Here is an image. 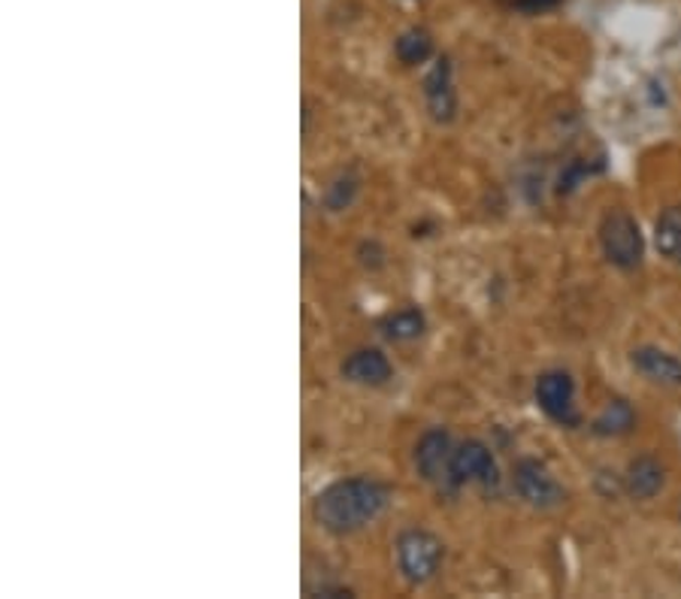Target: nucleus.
<instances>
[{
  "mask_svg": "<svg viewBox=\"0 0 681 599\" xmlns=\"http://www.w3.org/2000/svg\"><path fill=\"white\" fill-rule=\"evenodd\" d=\"M391 500V491L369 475H354L325 488L315 496L313 518L321 530L333 536H349L364 530L379 518Z\"/></svg>",
  "mask_w": 681,
  "mask_h": 599,
  "instance_id": "obj_1",
  "label": "nucleus"
},
{
  "mask_svg": "<svg viewBox=\"0 0 681 599\" xmlns=\"http://www.w3.org/2000/svg\"><path fill=\"white\" fill-rule=\"evenodd\" d=\"M394 557H397V569L407 578L409 585H427L436 578L439 566L446 561V545L439 536L421 527H409L397 536L394 542Z\"/></svg>",
  "mask_w": 681,
  "mask_h": 599,
  "instance_id": "obj_2",
  "label": "nucleus"
},
{
  "mask_svg": "<svg viewBox=\"0 0 681 599\" xmlns=\"http://www.w3.org/2000/svg\"><path fill=\"white\" fill-rule=\"evenodd\" d=\"M600 246H603V255L609 258V263H615L618 270H636L643 263V231H639L636 219L630 212H624V209H612V212L603 215Z\"/></svg>",
  "mask_w": 681,
  "mask_h": 599,
  "instance_id": "obj_3",
  "label": "nucleus"
},
{
  "mask_svg": "<svg viewBox=\"0 0 681 599\" xmlns=\"http://www.w3.org/2000/svg\"><path fill=\"white\" fill-rule=\"evenodd\" d=\"M482 484V488H497L500 469L491 448L479 439H467L455 448L451 457V488L458 491L463 484Z\"/></svg>",
  "mask_w": 681,
  "mask_h": 599,
  "instance_id": "obj_4",
  "label": "nucleus"
},
{
  "mask_svg": "<svg viewBox=\"0 0 681 599\" xmlns=\"http://www.w3.org/2000/svg\"><path fill=\"white\" fill-rule=\"evenodd\" d=\"M451 457H455V443L443 427H433L419 439L415 445V469L424 482L436 484V488H451Z\"/></svg>",
  "mask_w": 681,
  "mask_h": 599,
  "instance_id": "obj_5",
  "label": "nucleus"
},
{
  "mask_svg": "<svg viewBox=\"0 0 681 599\" xmlns=\"http://www.w3.org/2000/svg\"><path fill=\"white\" fill-rule=\"evenodd\" d=\"M512 484L518 496L537 508H554L564 503V488L557 484V479L551 475L545 463L539 460H518L512 469Z\"/></svg>",
  "mask_w": 681,
  "mask_h": 599,
  "instance_id": "obj_6",
  "label": "nucleus"
},
{
  "mask_svg": "<svg viewBox=\"0 0 681 599\" xmlns=\"http://www.w3.org/2000/svg\"><path fill=\"white\" fill-rule=\"evenodd\" d=\"M537 403L551 421L564 427H578L582 421L576 412V381L570 373H561V369L542 373L537 381Z\"/></svg>",
  "mask_w": 681,
  "mask_h": 599,
  "instance_id": "obj_7",
  "label": "nucleus"
},
{
  "mask_svg": "<svg viewBox=\"0 0 681 599\" xmlns=\"http://www.w3.org/2000/svg\"><path fill=\"white\" fill-rule=\"evenodd\" d=\"M424 101H427V113L433 121L448 125L455 121L458 113V94H455V82H451V61L439 58L431 67V73L424 77Z\"/></svg>",
  "mask_w": 681,
  "mask_h": 599,
  "instance_id": "obj_8",
  "label": "nucleus"
},
{
  "mask_svg": "<svg viewBox=\"0 0 681 599\" xmlns=\"http://www.w3.org/2000/svg\"><path fill=\"white\" fill-rule=\"evenodd\" d=\"M394 376L391 361L379 349H357L342 361V378H349L354 385H369L379 388Z\"/></svg>",
  "mask_w": 681,
  "mask_h": 599,
  "instance_id": "obj_9",
  "label": "nucleus"
},
{
  "mask_svg": "<svg viewBox=\"0 0 681 599\" xmlns=\"http://www.w3.org/2000/svg\"><path fill=\"white\" fill-rule=\"evenodd\" d=\"M630 364L636 366V373L645 376L648 381H657V385H681V361L672 357L669 352H660V349H636L630 354Z\"/></svg>",
  "mask_w": 681,
  "mask_h": 599,
  "instance_id": "obj_10",
  "label": "nucleus"
},
{
  "mask_svg": "<svg viewBox=\"0 0 681 599\" xmlns=\"http://www.w3.org/2000/svg\"><path fill=\"white\" fill-rule=\"evenodd\" d=\"M664 488V467L651 455L636 457L627 467V491L636 500H651Z\"/></svg>",
  "mask_w": 681,
  "mask_h": 599,
  "instance_id": "obj_11",
  "label": "nucleus"
},
{
  "mask_svg": "<svg viewBox=\"0 0 681 599\" xmlns=\"http://www.w3.org/2000/svg\"><path fill=\"white\" fill-rule=\"evenodd\" d=\"M424 313L415 309V306H409V309H397V313L385 315L381 318V337L391 339V342H412V339H419L424 333Z\"/></svg>",
  "mask_w": 681,
  "mask_h": 599,
  "instance_id": "obj_12",
  "label": "nucleus"
},
{
  "mask_svg": "<svg viewBox=\"0 0 681 599\" xmlns=\"http://www.w3.org/2000/svg\"><path fill=\"white\" fill-rule=\"evenodd\" d=\"M394 55L400 58V64L407 67L424 64L433 55L431 31H424V27H409V31H403L397 37V43H394Z\"/></svg>",
  "mask_w": 681,
  "mask_h": 599,
  "instance_id": "obj_13",
  "label": "nucleus"
},
{
  "mask_svg": "<svg viewBox=\"0 0 681 599\" xmlns=\"http://www.w3.org/2000/svg\"><path fill=\"white\" fill-rule=\"evenodd\" d=\"M633 424H636L633 406H630L627 400H612V403L606 406L603 412L597 415L590 431L597 433V436H621V433L633 431Z\"/></svg>",
  "mask_w": 681,
  "mask_h": 599,
  "instance_id": "obj_14",
  "label": "nucleus"
},
{
  "mask_svg": "<svg viewBox=\"0 0 681 599\" xmlns=\"http://www.w3.org/2000/svg\"><path fill=\"white\" fill-rule=\"evenodd\" d=\"M655 243L657 251H660L664 258L681 263V209H667V212L657 219Z\"/></svg>",
  "mask_w": 681,
  "mask_h": 599,
  "instance_id": "obj_15",
  "label": "nucleus"
},
{
  "mask_svg": "<svg viewBox=\"0 0 681 599\" xmlns=\"http://www.w3.org/2000/svg\"><path fill=\"white\" fill-rule=\"evenodd\" d=\"M354 195H357V179H352V176L345 179V176H342V179H337V183L330 185L325 200H328V207L333 209V212H342V209L352 207Z\"/></svg>",
  "mask_w": 681,
  "mask_h": 599,
  "instance_id": "obj_16",
  "label": "nucleus"
},
{
  "mask_svg": "<svg viewBox=\"0 0 681 599\" xmlns=\"http://www.w3.org/2000/svg\"><path fill=\"white\" fill-rule=\"evenodd\" d=\"M512 3H515V10H521V13L537 15V13H549V10H554L561 0H512Z\"/></svg>",
  "mask_w": 681,
  "mask_h": 599,
  "instance_id": "obj_17",
  "label": "nucleus"
}]
</instances>
